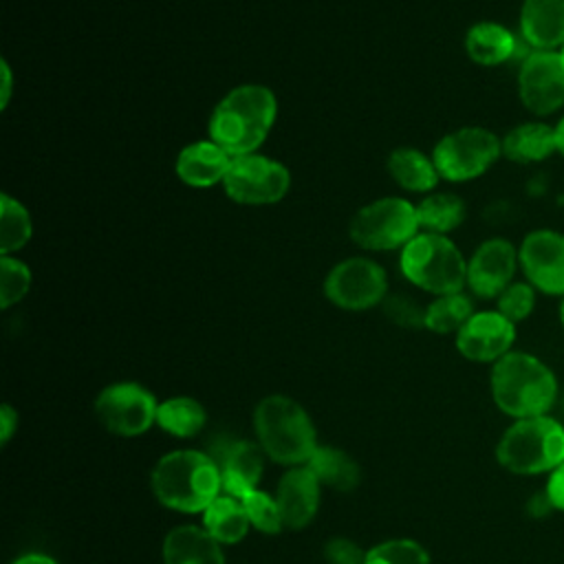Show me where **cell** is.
<instances>
[{
  "label": "cell",
  "instance_id": "cell-1",
  "mask_svg": "<svg viewBox=\"0 0 564 564\" xmlns=\"http://www.w3.org/2000/svg\"><path fill=\"white\" fill-rule=\"evenodd\" d=\"M278 117V99L262 84L231 88L212 110L207 132L231 159L253 154L269 137Z\"/></svg>",
  "mask_w": 564,
  "mask_h": 564
},
{
  "label": "cell",
  "instance_id": "cell-2",
  "mask_svg": "<svg viewBox=\"0 0 564 564\" xmlns=\"http://www.w3.org/2000/svg\"><path fill=\"white\" fill-rule=\"evenodd\" d=\"M491 397L513 419L544 416L555 403L557 379L542 359L511 350L491 368Z\"/></svg>",
  "mask_w": 564,
  "mask_h": 564
},
{
  "label": "cell",
  "instance_id": "cell-3",
  "mask_svg": "<svg viewBox=\"0 0 564 564\" xmlns=\"http://www.w3.org/2000/svg\"><path fill=\"white\" fill-rule=\"evenodd\" d=\"M220 489L216 460L196 449L170 452L152 469V494L156 500L183 513L205 511Z\"/></svg>",
  "mask_w": 564,
  "mask_h": 564
},
{
  "label": "cell",
  "instance_id": "cell-4",
  "mask_svg": "<svg viewBox=\"0 0 564 564\" xmlns=\"http://www.w3.org/2000/svg\"><path fill=\"white\" fill-rule=\"evenodd\" d=\"M253 425L260 447L282 465L308 463L317 449L315 430L304 408L282 394H271L256 405Z\"/></svg>",
  "mask_w": 564,
  "mask_h": 564
},
{
  "label": "cell",
  "instance_id": "cell-5",
  "mask_svg": "<svg viewBox=\"0 0 564 564\" xmlns=\"http://www.w3.org/2000/svg\"><path fill=\"white\" fill-rule=\"evenodd\" d=\"M496 458L518 476L551 474L564 460V427L549 414L516 419L500 436Z\"/></svg>",
  "mask_w": 564,
  "mask_h": 564
},
{
  "label": "cell",
  "instance_id": "cell-6",
  "mask_svg": "<svg viewBox=\"0 0 564 564\" xmlns=\"http://www.w3.org/2000/svg\"><path fill=\"white\" fill-rule=\"evenodd\" d=\"M399 269L408 282L432 295L460 293L467 286V260L441 234L419 231L401 249Z\"/></svg>",
  "mask_w": 564,
  "mask_h": 564
},
{
  "label": "cell",
  "instance_id": "cell-7",
  "mask_svg": "<svg viewBox=\"0 0 564 564\" xmlns=\"http://www.w3.org/2000/svg\"><path fill=\"white\" fill-rule=\"evenodd\" d=\"M421 231L416 205L401 196H383L364 205L350 220V240L366 251L403 249Z\"/></svg>",
  "mask_w": 564,
  "mask_h": 564
},
{
  "label": "cell",
  "instance_id": "cell-8",
  "mask_svg": "<svg viewBox=\"0 0 564 564\" xmlns=\"http://www.w3.org/2000/svg\"><path fill=\"white\" fill-rule=\"evenodd\" d=\"M502 156V139L480 126H465L447 132L432 150L441 178L463 183L485 174Z\"/></svg>",
  "mask_w": 564,
  "mask_h": 564
},
{
  "label": "cell",
  "instance_id": "cell-9",
  "mask_svg": "<svg viewBox=\"0 0 564 564\" xmlns=\"http://www.w3.org/2000/svg\"><path fill=\"white\" fill-rule=\"evenodd\" d=\"M291 187V172L284 163L264 154H245L231 159V167L223 181L225 194L249 207L273 205L286 196Z\"/></svg>",
  "mask_w": 564,
  "mask_h": 564
},
{
  "label": "cell",
  "instance_id": "cell-10",
  "mask_svg": "<svg viewBox=\"0 0 564 564\" xmlns=\"http://www.w3.org/2000/svg\"><path fill=\"white\" fill-rule=\"evenodd\" d=\"M324 295L344 311H366L388 295V275L370 258L352 256L337 262L324 278Z\"/></svg>",
  "mask_w": 564,
  "mask_h": 564
},
{
  "label": "cell",
  "instance_id": "cell-11",
  "mask_svg": "<svg viewBox=\"0 0 564 564\" xmlns=\"http://www.w3.org/2000/svg\"><path fill=\"white\" fill-rule=\"evenodd\" d=\"M159 403L139 383L121 381L104 388L95 401V414L99 423L119 436L143 434L156 423Z\"/></svg>",
  "mask_w": 564,
  "mask_h": 564
},
{
  "label": "cell",
  "instance_id": "cell-12",
  "mask_svg": "<svg viewBox=\"0 0 564 564\" xmlns=\"http://www.w3.org/2000/svg\"><path fill=\"white\" fill-rule=\"evenodd\" d=\"M522 106L546 117L564 106V57L560 51H531L518 70Z\"/></svg>",
  "mask_w": 564,
  "mask_h": 564
},
{
  "label": "cell",
  "instance_id": "cell-13",
  "mask_svg": "<svg viewBox=\"0 0 564 564\" xmlns=\"http://www.w3.org/2000/svg\"><path fill=\"white\" fill-rule=\"evenodd\" d=\"M518 260L535 291L564 297V234L555 229L529 231L520 242Z\"/></svg>",
  "mask_w": 564,
  "mask_h": 564
},
{
  "label": "cell",
  "instance_id": "cell-14",
  "mask_svg": "<svg viewBox=\"0 0 564 564\" xmlns=\"http://www.w3.org/2000/svg\"><path fill=\"white\" fill-rule=\"evenodd\" d=\"M518 264V249L507 238H489L467 260V286L478 297H498L513 282Z\"/></svg>",
  "mask_w": 564,
  "mask_h": 564
},
{
  "label": "cell",
  "instance_id": "cell-15",
  "mask_svg": "<svg viewBox=\"0 0 564 564\" xmlns=\"http://www.w3.org/2000/svg\"><path fill=\"white\" fill-rule=\"evenodd\" d=\"M516 341V324L509 322L498 311L474 313L465 326L456 333L458 352L478 364H496Z\"/></svg>",
  "mask_w": 564,
  "mask_h": 564
},
{
  "label": "cell",
  "instance_id": "cell-16",
  "mask_svg": "<svg viewBox=\"0 0 564 564\" xmlns=\"http://www.w3.org/2000/svg\"><path fill=\"white\" fill-rule=\"evenodd\" d=\"M220 469V485L227 496L242 498L256 489L262 476V447L249 441H225L212 456Z\"/></svg>",
  "mask_w": 564,
  "mask_h": 564
},
{
  "label": "cell",
  "instance_id": "cell-17",
  "mask_svg": "<svg viewBox=\"0 0 564 564\" xmlns=\"http://www.w3.org/2000/svg\"><path fill=\"white\" fill-rule=\"evenodd\" d=\"M275 502L286 529H304L319 507V480L306 465L293 467L280 478Z\"/></svg>",
  "mask_w": 564,
  "mask_h": 564
},
{
  "label": "cell",
  "instance_id": "cell-18",
  "mask_svg": "<svg viewBox=\"0 0 564 564\" xmlns=\"http://www.w3.org/2000/svg\"><path fill=\"white\" fill-rule=\"evenodd\" d=\"M231 167V156L212 139L187 143L176 156V176L196 189L223 185Z\"/></svg>",
  "mask_w": 564,
  "mask_h": 564
},
{
  "label": "cell",
  "instance_id": "cell-19",
  "mask_svg": "<svg viewBox=\"0 0 564 564\" xmlns=\"http://www.w3.org/2000/svg\"><path fill=\"white\" fill-rule=\"evenodd\" d=\"M520 35L531 51H560L564 44V0H522Z\"/></svg>",
  "mask_w": 564,
  "mask_h": 564
},
{
  "label": "cell",
  "instance_id": "cell-20",
  "mask_svg": "<svg viewBox=\"0 0 564 564\" xmlns=\"http://www.w3.org/2000/svg\"><path fill=\"white\" fill-rule=\"evenodd\" d=\"M165 564H225L220 542L205 529L185 524L174 527L163 540Z\"/></svg>",
  "mask_w": 564,
  "mask_h": 564
},
{
  "label": "cell",
  "instance_id": "cell-21",
  "mask_svg": "<svg viewBox=\"0 0 564 564\" xmlns=\"http://www.w3.org/2000/svg\"><path fill=\"white\" fill-rule=\"evenodd\" d=\"M557 152L555 126L527 121L502 137V156L513 163H538Z\"/></svg>",
  "mask_w": 564,
  "mask_h": 564
},
{
  "label": "cell",
  "instance_id": "cell-22",
  "mask_svg": "<svg viewBox=\"0 0 564 564\" xmlns=\"http://www.w3.org/2000/svg\"><path fill=\"white\" fill-rule=\"evenodd\" d=\"M465 51L480 66H498L518 53V40L505 24L476 22L465 35Z\"/></svg>",
  "mask_w": 564,
  "mask_h": 564
},
{
  "label": "cell",
  "instance_id": "cell-23",
  "mask_svg": "<svg viewBox=\"0 0 564 564\" xmlns=\"http://www.w3.org/2000/svg\"><path fill=\"white\" fill-rule=\"evenodd\" d=\"M392 181L408 192H432L438 183V172L432 156L416 148H397L386 161Z\"/></svg>",
  "mask_w": 564,
  "mask_h": 564
},
{
  "label": "cell",
  "instance_id": "cell-24",
  "mask_svg": "<svg viewBox=\"0 0 564 564\" xmlns=\"http://www.w3.org/2000/svg\"><path fill=\"white\" fill-rule=\"evenodd\" d=\"M205 531L220 544H236L249 531V518L242 502L234 496H218L203 511Z\"/></svg>",
  "mask_w": 564,
  "mask_h": 564
},
{
  "label": "cell",
  "instance_id": "cell-25",
  "mask_svg": "<svg viewBox=\"0 0 564 564\" xmlns=\"http://www.w3.org/2000/svg\"><path fill=\"white\" fill-rule=\"evenodd\" d=\"M465 216H467L465 200L449 192L427 194L416 205L419 227L421 231H427V234L445 236L447 231H454L465 220Z\"/></svg>",
  "mask_w": 564,
  "mask_h": 564
},
{
  "label": "cell",
  "instance_id": "cell-26",
  "mask_svg": "<svg viewBox=\"0 0 564 564\" xmlns=\"http://www.w3.org/2000/svg\"><path fill=\"white\" fill-rule=\"evenodd\" d=\"M306 467L315 474L319 485H328L337 491L355 489L361 478L359 465L352 460V456L335 447H317Z\"/></svg>",
  "mask_w": 564,
  "mask_h": 564
},
{
  "label": "cell",
  "instance_id": "cell-27",
  "mask_svg": "<svg viewBox=\"0 0 564 564\" xmlns=\"http://www.w3.org/2000/svg\"><path fill=\"white\" fill-rule=\"evenodd\" d=\"M156 423L172 436H194L205 425V410L196 399L189 397H172L159 403Z\"/></svg>",
  "mask_w": 564,
  "mask_h": 564
},
{
  "label": "cell",
  "instance_id": "cell-28",
  "mask_svg": "<svg viewBox=\"0 0 564 564\" xmlns=\"http://www.w3.org/2000/svg\"><path fill=\"white\" fill-rule=\"evenodd\" d=\"M471 315H474L471 300L463 291L449 293V295H436V300L430 302L425 308L423 326L438 335L458 333Z\"/></svg>",
  "mask_w": 564,
  "mask_h": 564
},
{
  "label": "cell",
  "instance_id": "cell-29",
  "mask_svg": "<svg viewBox=\"0 0 564 564\" xmlns=\"http://www.w3.org/2000/svg\"><path fill=\"white\" fill-rule=\"evenodd\" d=\"M33 234L29 209L13 196H0V253L11 256L20 251Z\"/></svg>",
  "mask_w": 564,
  "mask_h": 564
},
{
  "label": "cell",
  "instance_id": "cell-30",
  "mask_svg": "<svg viewBox=\"0 0 564 564\" xmlns=\"http://www.w3.org/2000/svg\"><path fill=\"white\" fill-rule=\"evenodd\" d=\"M31 269L15 256H0V306L9 308L31 289Z\"/></svg>",
  "mask_w": 564,
  "mask_h": 564
},
{
  "label": "cell",
  "instance_id": "cell-31",
  "mask_svg": "<svg viewBox=\"0 0 564 564\" xmlns=\"http://www.w3.org/2000/svg\"><path fill=\"white\" fill-rule=\"evenodd\" d=\"M364 564H430V555L414 540H388L370 549Z\"/></svg>",
  "mask_w": 564,
  "mask_h": 564
},
{
  "label": "cell",
  "instance_id": "cell-32",
  "mask_svg": "<svg viewBox=\"0 0 564 564\" xmlns=\"http://www.w3.org/2000/svg\"><path fill=\"white\" fill-rule=\"evenodd\" d=\"M240 502H242V507L247 511V518H249L251 527H256L258 531H262V533H278L284 527L280 509H278V502L269 494L253 489L247 496H242Z\"/></svg>",
  "mask_w": 564,
  "mask_h": 564
},
{
  "label": "cell",
  "instance_id": "cell-33",
  "mask_svg": "<svg viewBox=\"0 0 564 564\" xmlns=\"http://www.w3.org/2000/svg\"><path fill=\"white\" fill-rule=\"evenodd\" d=\"M533 306H535V286L529 282H511L496 297V311L513 324L527 319Z\"/></svg>",
  "mask_w": 564,
  "mask_h": 564
},
{
  "label": "cell",
  "instance_id": "cell-34",
  "mask_svg": "<svg viewBox=\"0 0 564 564\" xmlns=\"http://www.w3.org/2000/svg\"><path fill=\"white\" fill-rule=\"evenodd\" d=\"M324 555L330 564H364L366 553L350 540L346 538H335L326 544Z\"/></svg>",
  "mask_w": 564,
  "mask_h": 564
},
{
  "label": "cell",
  "instance_id": "cell-35",
  "mask_svg": "<svg viewBox=\"0 0 564 564\" xmlns=\"http://www.w3.org/2000/svg\"><path fill=\"white\" fill-rule=\"evenodd\" d=\"M386 313H390V317L403 326H423L425 317V311H419L410 300L403 297H392L386 302Z\"/></svg>",
  "mask_w": 564,
  "mask_h": 564
},
{
  "label": "cell",
  "instance_id": "cell-36",
  "mask_svg": "<svg viewBox=\"0 0 564 564\" xmlns=\"http://www.w3.org/2000/svg\"><path fill=\"white\" fill-rule=\"evenodd\" d=\"M546 498L551 502V507L564 511V460L562 465L551 471L549 476V482H546Z\"/></svg>",
  "mask_w": 564,
  "mask_h": 564
},
{
  "label": "cell",
  "instance_id": "cell-37",
  "mask_svg": "<svg viewBox=\"0 0 564 564\" xmlns=\"http://www.w3.org/2000/svg\"><path fill=\"white\" fill-rule=\"evenodd\" d=\"M15 427H18V414L13 412L11 405L4 403L2 410H0V443L2 445L9 443V438L15 432Z\"/></svg>",
  "mask_w": 564,
  "mask_h": 564
},
{
  "label": "cell",
  "instance_id": "cell-38",
  "mask_svg": "<svg viewBox=\"0 0 564 564\" xmlns=\"http://www.w3.org/2000/svg\"><path fill=\"white\" fill-rule=\"evenodd\" d=\"M2 66V90H0V108H7L9 106V99H11V88H13V75H11V66L7 59L0 62Z\"/></svg>",
  "mask_w": 564,
  "mask_h": 564
},
{
  "label": "cell",
  "instance_id": "cell-39",
  "mask_svg": "<svg viewBox=\"0 0 564 564\" xmlns=\"http://www.w3.org/2000/svg\"><path fill=\"white\" fill-rule=\"evenodd\" d=\"M13 564H57V562L48 555H42V553H26V555L18 557Z\"/></svg>",
  "mask_w": 564,
  "mask_h": 564
},
{
  "label": "cell",
  "instance_id": "cell-40",
  "mask_svg": "<svg viewBox=\"0 0 564 564\" xmlns=\"http://www.w3.org/2000/svg\"><path fill=\"white\" fill-rule=\"evenodd\" d=\"M555 143H557V152L564 156V117L555 126Z\"/></svg>",
  "mask_w": 564,
  "mask_h": 564
},
{
  "label": "cell",
  "instance_id": "cell-41",
  "mask_svg": "<svg viewBox=\"0 0 564 564\" xmlns=\"http://www.w3.org/2000/svg\"><path fill=\"white\" fill-rule=\"evenodd\" d=\"M560 322H562V328H564V297H562V304H560Z\"/></svg>",
  "mask_w": 564,
  "mask_h": 564
},
{
  "label": "cell",
  "instance_id": "cell-42",
  "mask_svg": "<svg viewBox=\"0 0 564 564\" xmlns=\"http://www.w3.org/2000/svg\"><path fill=\"white\" fill-rule=\"evenodd\" d=\"M560 53H562V57H564V44H562V46H560Z\"/></svg>",
  "mask_w": 564,
  "mask_h": 564
}]
</instances>
